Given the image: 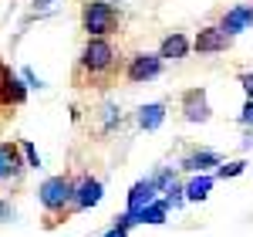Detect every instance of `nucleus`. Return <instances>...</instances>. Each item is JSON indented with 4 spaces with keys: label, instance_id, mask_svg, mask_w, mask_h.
I'll return each instance as SVG.
<instances>
[{
    "label": "nucleus",
    "instance_id": "f8f14e48",
    "mask_svg": "<svg viewBox=\"0 0 253 237\" xmlns=\"http://www.w3.org/2000/svg\"><path fill=\"white\" fill-rule=\"evenodd\" d=\"M189 48H193L189 38H186V34H179V31H172V34H166V38H162V44H159L156 55L162 61H182L186 55H189Z\"/></svg>",
    "mask_w": 253,
    "mask_h": 237
},
{
    "label": "nucleus",
    "instance_id": "39448f33",
    "mask_svg": "<svg viewBox=\"0 0 253 237\" xmlns=\"http://www.w3.org/2000/svg\"><path fill=\"white\" fill-rule=\"evenodd\" d=\"M27 163L20 153V142H0V183H14L24 177Z\"/></svg>",
    "mask_w": 253,
    "mask_h": 237
},
{
    "label": "nucleus",
    "instance_id": "0eeeda50",
    "mask_svg": "<svg viewBox=\"0 0 253 237\" xmlns=\"http://www.w3.org/2000/svg\"><path fill=\"white\" fill-rule=\"evenodd\" d=\"M27 102V85L17 78L7 64H0V105H24Z\"/></svg>",
    "mask_w": 253,
    "mask_h": 237
},
{
    "label": "nucleus",
    "instance_id": "f257e3e1",
    "mask_svg": "<svg viewBox=\"0 0 253 237\" xmlns=\"http://www.w3.org/2000/svg\"><path fill=\"white\" fill-rule=\"evenodd\" d=\"M118 68V51L112 48L108 38H88L84 51L78 58V71L81 75H91V78H108Z\"/></svg>",
    "mask_w": 253,
    "mask_h": 237
},
{
    "label": "nucleus",
    "instance_id": "dca6fc26",
    "mask_svg": "<svg viewBox=\"0 0 253 237\" xmlns=\"http://www.w3.org/2000/svg\"><path fill=\"white\" fill-rule=\"evenodd\" d=\"M166 217H169V200H152L142 214H135V224H166Z\"/></svg>",
    "mask_w": 253,
    "mask_h": 237
},
{
    "label": "nucleus",
    "instance_id": "6e6552de",
    "mask_svg": "<svg viewBox=\"0 0 253 237\" xmlns=\"http://www.w3.org/2000/svg\"><path fill=\"white\" fill-rule=\"evenodd\" d=\"M105 197V186L95 177H78L75 179V210H91Z\"/></svg>",
    "mask_w": 253,
    "mask_h": 237
},
{
    "label": "nucleus",
    "instance_id": "aec40b11",
    "mask_svg": "<svg viewBox=\"0 0 253 237\" xmlns=\"http://www.w3.org/2000/svg\"><path fill=\"white\" fill-rule=\"evenodd\" d=\"M240 122H243V125H253V102H250V99H247L243 112H240Z\"/></svg>",
    "mask_w": 253,
    "mask_h": 237
},
{
    "label": "nucleus",
    "instance_id": "5701e85b",
    "mask_svg": "<svg viewBox=\"0 0 253 237\" xmlns=\"http://www.w3.org/2000/svg\"><path fill=\"white\" fill-rule=\"evenodd\" d=\"M243 149H253V132H250L247 139H243Z\"/></svg>",
    "mask_w": 253,
    "mask_h": 237
},
{
    "label": "nucleus",
    "instance_id": "412c9836",
    "mask_svg": "<svg viewBox=\"0 0 253 237\" xmlns=\"http://www.w3.org/2000/svg\"><path fill=\"white\" fill-rule=\"evenodd\" d=\"M20 78L27 81V88H41V78H34V71H31V68H24V75H20Z\"/></svg>",
    "mask_w": 253,
    "mask_h": 237
},
{
    "label": "nucleus",
    "instance_id": "9b49d317",
    "mask_svg": "<svg viewBox=\"0 0 253 237\" xmlns=\"http://www.w3.org/2000/svg\"><path fill=\"white\" fill-rule=\"evenodd\" d=\"M182 118L186 122H210V102L203 88H189L182 95Z\"/></svg>",
    "mask_w": 253,
    "mask_h": 237
},
{
    "label": "nucleus",
    "instance_id": "7ed1b4c3",
    "mask_svg": "<svg viewBox=\"0 0 253 237\" xmlns=\"http://www.w3.org/2000/svg\"><path fill=\"white\" fill-rule=\"evenodd\" d=\"M81 27L88 38H108L118 27V10L108 0H88L81 10Z\"/></svg>",
    "mask_w": 253,
    "mask_h": 237
},
{
    "label": "nucleus",
    "instance_id": "9d476101",
    "mask_svg": "<svg viewBox=\"0 0 253 237\" xmlns=\"http://www.w3.org/2000/svg\"><path fill=\"white\" fill-rule=\"evenodd\" d=\"M253 27V7L250 3H236L233 10H226L223 20H219V31H226L230 38L233 34H243V31H250Z\"/></svg>",
    "mask_w": 253,
    "mask_h": 237
},
{
    "label": "nucleus",
    "instance_id": "423d86ee",
    "mask_svg": "<svg viewBox=\"0 0 253 237\" xmlns=\"http://www.w3.org/2000/svg\"><path fill=\"white\" fill-rule=\"evenodd\" d=\"M159 193H162V190H159V179H156V177L138 179L135 186L128 190V200H125V203H128V214H132V220H135V214H142V210H145L152 200H159Z\"/></svg>",
    "mask_w": 253,
    "mask_h": 237
},
{
    "label": "nucleus",
    "instance_id": "b1692460",
    "mask_svg": "<svg viewBox=\"0 0 253 237\" xmlns=\"http://www.w3.org/2000/svg\"><path fill=\"white\" fill-rule=\"evenodd\" d=\"M47 3H51V0H38V7H47Z\"/></svg>",
    "mask_w": 253,
    "mask_h": 237
},
{
    "label": "nucleus",
    "instance_id": "f03ea898",
    "mask_svg": "<svg viewBox=\"0 0 253 237\" xmlns=\"http://www.w3.org/2000/svg\"><path fill=\"white\" fill-rule=\"evenodd\" d=\"M38 200L47 214L75 210V179L71 177H47L38 186Z\"/></svg>",
    "mask_w": 253,
    "mask_h": 237
},
{
    "label": "nucleus",
    "instance_id": "1a4fd4ad",
    "mask_svg": "<svg viewBox=\"0 0 253 237\" xmlns=\"http://www.w3.org/2000/svg\"><path fill=\"white\" fill-rule=\"evenodd\" d=\"M230 34L226 31H219V24L216 27H203L199 34H196V41H193V48L199 51V55H219V51H226L230 48Z\"/></svg>",
    "mask_w": 253,
    "mask_h": 237
},
{
    "label": "nucleus",
    "instance_id": "a211bd4d",
    "mask_svg": "<svg viewBox=\"0 0 253 237\" xmlns=\"http://www.w3.org/2000/svg\"><path fill=\"white\" fill-rule=\"evenodd\" d=\"M20 153H24L27 170H41V156H38V149H34V142H31V139H24V142H20Z\"/></svg>",
    "mask_w": 253,
    "mask_h": 237
},
{
    "label": "nucleus",
    "instance_id": "2eb2a0df",
    "mask_svg": "<svg viewBox=\"0 0 253 237\" xmlns=\"http://www.w3.org/2000/svg\"><path fill=\"white\" fill-rule=\"evenodd\" d=\"M213 183H216V177H210V173H199V177H193L186 186H182V193H186V200H193V203H203V200L210 197Z\"/></svg>",
    "mask_w": 253,
    "mask_h": 237
},
{
    "label": "nucleus",
    "instance_id": "ddd939ff",
    "mask_svg": "<svg viewBox=\"0 0 253 237\" xmlns=\"http://www.w3.org/2000/svg\"><path fill=\"white\" fill-rule=\"evenodd\" d=\"M179 166L189 170V173H206L210 166H223V159H219V153H213V149H193Z\"/></svg>",
    "mask_w": 253,
    "mask_h": 237
},
{
    "label": "nucleus",
    "instance_id": "4468645a",
    "mask_svg": "<svg viewBox=\"0 0 253 237\" xmlns=\"http://www.w3.org/2000/svg\"><path fill=\"white\" fill-rule=\"evenodd\" d=\"M135 122H138V129L156 132L159 125L166 122V105H162V102H149V105H142V109H138V116H135Z\"/></svg>",
    "mask_w": 253,
    "mask_h": 237
},
{
    "label": "nucleus",
    "instance_id": "4be33fe9",
    "mask_svg": "<svg viewBox=\"0 0 253 237\" xmlns=\"http://www.w3.org/2000/svg\"><path fill=\"white\" fill-rule=\"evenodd\" d=\"M101 237H128V231H122V227H115V224H112V227H108Z\"/></svg>",
    "mask_w": 253,
    "mask_h": 237
},
{
    "label": "nucleus",
    "instance_id": "6ab92c4d",
    "mask_svg": "<svg viewBox=\"0 0 253 237\" xmlns=\"http://www.w3.org/2000/svg\"><path fill=\"white\" fill-rule=\"evenodd\" d=\"M240 85H243V92H247V99L253 102V71H243V75H240Z\"/></svg>",
    "mask_w": 253,
    "mask_h": 237
},
{
    "label": "nucleus",
    "instance_id": "f3484780",
    "mask_svg": "<svg viewBox=\"0 0 253 237\" xmlns=\"http://www.w3.org/2000/svg\"><path fill=\"white\" fill-rule=\"evenodd\" d=\"M247 173V163L243 159H233V163H223L216 170V179H233V177H243Z\"/></svg>",
    "mask_w": 253,
    "mask_h": 237
},
{
    "label": "nucleus",
    "instance_id": "20e7f679",
    "mask_svg": "<svg viewBox=\"0 0 253 237\" xmlns=\"http://www.w3.org/2000/svg\"><path fill=\"white\" fill-rule=\"evenodd\" d=\"M162 64H166V61L159 58V55H152V51H138V55H132L128 64H125V78L132 81V85L152 81V78L162 75Z\"/></svg>",
    "mask_w": 253,
    "mask_h": 237
}]
</instances>
